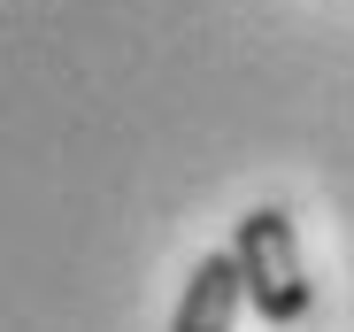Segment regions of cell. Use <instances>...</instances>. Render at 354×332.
I'll list each match as a JSON object with an SVG mask.
<instances>
[{
	"mask_svg": "<svg viewBox=\"0 0 354 332\" xmlns=\"http://www.w3.org/2000/svg\"><path fill=\"white\" fill-rule=\"evenodd\" d=\"M231 270H239V294L254 302L262 324H301L316 309V279L301 263V225H292V209H277V201L247 209L239 225H231Z\"/></svg>",
	"mask_w": 354,
	"mask_h": 332,
	"instance_id": "6da1fadb",
	"label": "cell"
},
{
	"mask_svg": "<svg viewBox=\"0 0 354 332\" xmlns=\"http://www.w3.org/2000/svg\"><path fill=\"white\" fill-rule=\"evenodd\" d=\"M239 309H247V294H239V270H231V247H216V255L193 263L185 294L169 309V332H231Z\"/></svg>",
	"mask_w": 354,
	"mask_h": 332,
	"instance_id": "7a4b0ae2",
	"label": "cell"
}]
</instances>
